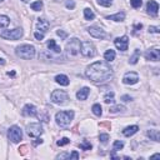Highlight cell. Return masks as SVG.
Listing matches in <instances>:
<instances>
[{"mask_svg": "<svg viewBox=\"0 0 160 160\" xmlns=\"http://www.w3.org/2000/svg\"><path fill=\"white\" fill-rule=\"evenodd\" d=\"M85 75L89 80H91L95 84L106 83L113 78V69L108 62H95L91 65H89L85 70Z\"/></svg>", "mask_w": 160, "mask_h": 160, "instance_id": "6da1fadb", "label": "cell"}, {"mask_svg": "<svg viewBox=\"0 0 160 160\" xmlns=\"http://www.w3.org/2000/svg\"><path fill=\"white\" fill-rule=\"evenodd\" d=\"M74 119V111L73 110H67V111H59L55 115L56 124L62 128H68L72 124V121Z\"/></svg>", "mask_w": 160, "mask_h": 160, "instance_id": "7a4b0ae2", "label": "cell"}, {"mask_svg": "<svg viewBox=\"0 0 160 160\" xmlns=\"http://www.w3.org/2000/svg\"><path fill=\"white\" fill-rule=\"evenodd\" d=\"M15 54H16V56H19V58H21V59L30 60L35 56V48L29 44L20 45L15 49Z\"/></svg>", "mask_w": 160, "mask_h": 160, "instance_id": "3957f363", "label": "cell"}, {"mask_svg": "<svg viewBox=\"0 0 160 160\" xmlns=\"http://www.w3.org/2000/svg\"><path fill=\"white\" fill-rule=\"evenodd\" d=\"M80 53L85 58H94L96 55V48L91 41H83L80 44Z\"/></svg>", "mask_w": 160, "mask_h": 160, "instance_id": "277c9868", "label": "cell"}, {"mask_svg": "<svg viewBox=\"0 0 160 160\" xmlns=\"http://www.w3.org/2000/svg\"><path fill=\"white\" fill-rule=\"evenodd\" d=\"M50 99H51V101L56 105H64L65 103L69 100V96L64 90H54L53 93H51Z\"/></svg>", "mask_w": 160, "mask_h": 160, "instance_id": "5b68a950", "label": "cell"}, {"mask_svg": "<svg viewBox=\"0 0 160 160\" xmlns=\"http://www.w3.org/2000/svg\"><path fill=\"white\" fill-rule=\"evenodd\" d=\"M8 138H9V140H10L11 143H14V144L19 143V142H20V140L23 139V130L19 128L18 125L10 126V128H9V130H8Z\"/></svg>", "mask_w": 160, "mask_h": 160, "instance_id": "8992f818", "label": "cell"}, {"mask_svg": "<svg viewBox=\"0 0 160 160\" xmlns=\"http://www.w3.org/2000/svg\"><path fill=\"white\" fill-rule=\"evenodd\" d=\"M0 36L6 40H19L23 36V29L21 28H16V29L13 30H4L0 33Z\"/></svg>", "mask_w": 160, "mask_h": 160, "instance_id": "52a82bcc", "label": "cell"}, {"mask_svg": "<svg viewBox=\"0 0 160 160\" xmlns=\"http://www.w3.org/2000/svg\"><path fill=\"white\" fill-rule=\"evenodd\" d=\"M67 53L70 56H76L80 53V41H79V39L73 38V39H70V41H68Z\"/></svg>", "mask_w": 160, "mask_h": 160, "instance_id": "ba28073f", "label": "cell"}, {"mask_svg": "<svg viewBox=\"0 0 160 160\" xmlns=\"http://www.w3.org/2000/svg\"><path fill=\"white\" fill-rule=\"evenodd\" d=\"M43 126H41L40 123H33V124H29L26 126V133L30 138H38L43 134Z\"/></svg>", "mask_w": 160, "mask_h": 160, "instance_id": "9c48e42d", "label": "cell"}, {"mask_svg": "<svg viewBox=\"0 0 160 160\" xmlns=\"http://www.w3.org/2000/svg\"><path fill=\"white\" fill-rule=\"evenodd\" d=\"M114 44L116 46V49H119L120 51H126L128 50V46H129V38L126 35L116 38L114 40Z\"/></svg>", "mask_w": 160, "mask_h": 160, "instance_id": "30bf717a", "label": "cell"}, {"mask_svg": "<svg viewBox=\"0 0 160 160\" xmlns=\"http://www.w3.org/2000/svg\"><path fill=\"white\" fill-rule=\"evenodd\" d=\"M88 33L90 34L93 38H95V39H105L106 38V33L101 29V28L99 26H90L88 28Z\"/></svg>", "mask_w": 160, "mask_h": 160, "instance_id": "8fae6325", "label": "cell"}, {"mask_svg": "<svg viewBox=\"0 0 160 160\" xmlns=\"http://www.w3.org/2000/svg\"><path fill=\"white\" fill-rule=\"evenodd\" d=\"M139 81V75L135 72H129L123 76V83L125 85H134Z\"/></svg>", "mask_w": 160, "mask_h": 160, "instance_id": "7c38bea8", "label": "cell"}, {"mask_svg": "<svg viewBox=\"0 0 160 160\" xmlns=\"http://www.w3.org/2000/svg\"><path fill=\"white\" fill-rule=\"evenodd\" d=\"M145 59L150 60V62H159L160 59V50L159 49H152V50H148L145 53Z\"/></svg>", "mask_w": 160, "mask_h": 160, "instance_id": "4fadbf2b", "label": "cell"}, {"mask_svg": "<svg viewBox=\"0 0 160 160\" xmlns=\"http://www.w3.org/2000/svg\"><path fill=\"white\" fill-rule=\"evenodd\" d=\"M147 10H148V14H150L152 16H156L159 11V4L156 1H154V0H149L147 4Z\"/></svg>", "mask_w": 160, "mask_h": 160, "instance_id": "5bb4252c", "label": "cell"}, {"mask_svg": "<svg viewBox=\"0 0 160 160\" xmlns=\"http://www.w3.org/2000/svg\"><path fill=\"white\" fill-rule=\"evenodd\" d=\"M36 26H38V29H39V31L43 33V34L45 35V33L49 30L50 23L46 20V19H44V18H39V19H38V23H36Z\"/></svg>", "mask_w": 160, "mask_h": 160, "instance_id": "9a60e30c", "label": "cell"}, {"mask_svg": "<svg viewBox=\"0 0 160 160\" xmlns=\"http://www.w3.org/2000/svg\"><path fill=\"white\" fill-rule=\"evenodd\" d=\"M23 115L24 116H36L38 115V110L34 105L31 104H26L24 108H23Z\"/></svg>", "mask_w": 160, "mask_h": 160, "instance_id": "2e32d148", "label": "cell"}, {"mask_svg": "<svg viewBox=\"0 0 160 160\" xmlns=\"http://www.w3.org/2000/svg\"><path fill=\"white\" fill-rule=\"evenodd\" d=\"M89 94H90V89H89L88 86H84L83 89H80V90L76 93V98L79 99V100H86Z\"/></svg>", "mask_w": 160, "mask_h": 160, "instance_id": "e0dca14e", "label": "cell"}, {"mask_svg": "<svg viewBox=\"0 0 160 160\" xmlns=\"http://www.w3.org/2000/svg\"><path fill=\"white\" fill-rule=\"evenodd\" d=\"M139 130V126L138 125H131V126H126V128L123 130V134L125 136H128V138H130V136H133L134 134L138 133Z\"/></svg>", "mask_w": 160, "mask_h": 160, "instance_id": "ac0fdd59", "label": "cell"}, {"mask_svg": "<svg viewBox=\"0 0 160 160\" xmlns=\"http://www.w3.org/2000/svg\"><path fill=\"white\" fill-rule=\"evenodd\" d=\"M55 81L58 83V84H60V85H63V86H68L69 84H70L69 78L67 76V75H63V74L56 75V76H55Z\"/></svg>", "mask_w": 160, "mask_h": 160, "instance_id": "d6986e66", "label": "cell"}, {"mask_svg": "<svg viewBox=\"0 0 160 160\" xmlns=\"http://www.w3.org/2000/svg\"><path fill=\"white\" fill-rule=\"evenodd\" d=\"M147 135H148L152 140H154V142H160V133H159V130H156V129H150V130H148Z\"/></svg>", "mask_w": 160, "mask_h": 160, "instance_id": "ffe728a7", "label": "cell"}, {"mask_svg": "<svg viewBox=\"0 0 160 160\" xmlns=\"http://www.w3.org/2000/svg\"><path fill=\"white\" fill-rule=\"evenodd\" d=\"M108 20H113V21H123L125 19V13L121 11V13H116L114 15H109L106 18Z\"/></svg>", "mask_w": 160, "mask_h": 160, "instance_id": "44dd1931", "label": "cell"}, {"mask_svg": "<svg viewBox=\"0 0 160 160\" xmlns=\"http://www.w3.org/2000/svg\"><path fill=\"white\" fill-rule=\"evenodd\" d=\"M48 48H49V50H51V51H54V53H60L62 51V48L55 43V40L54 39H50L49 41H48Z\"/></svg>", "mask_w": 160, "mask_h": 160, "instance_id": "7402d4cb", "label": "cell"}, {"mask_svg": "<svg viewBox=\"0 0 160 160\" xmlns=\"http://www.w3.org/2000/svg\"><path fill=\"white\" fill-rule=\"evenodd\" d=\"M126 110V108L124 105H115V106H111L109 109V113L111 114H116V113H124Z\"/></svg>", "mask_w": 160, "mask_h": 160, "instance_id": "603a6c76", "label": "cell"}, {"mask_svg": "<svg viewBox=\"0 0 160 160\" xmlns=\"http://www.w3.org/2000/svg\"><path fill=\"white\" fill-rule=\"evenodd\" d=\"M10 25V19L6 15H0V28H8Z\"/></svg>", "mask_w": 160, "mask_h": 160, "instance_id": "cb8c5ba5", "label": "cell"}, {"mask_svg": "<svg viewBox=\"0 0 160 160\" xmlns=\"http://www.w3.org/2000/svg\"><path fill=\"white\" fill-rule=\"evenodd\" d=\"M104 59L106 60V62H113V60L115 59V51L114 50H106L105 51V54H104Z\"/></svg>", "mask_w": 160, "mask_h": 160, "instance_id": "d4e9b609", "label": "cell"}, {"mask_svg": "<svg viewBox=\"0 0 160 160\" xmlns=\"http://www.w3.org/2000/svg\"><path fill=\"white\" fill-rule=\"evenodd\" d=\"M30 8H31L34 11H40L41 9H43V1H41V0H38V1L31 3Z\"/></svg>", "mask_w": 160, "mask_h": 160, "instance_id": "484cf974", "label": "cell"}, {"mask_svg": "<svg viewBox=\"0 0 160 160\" xmlns=\"http://www.w3.org/2000/svg\"><path fill=\"white\" fill-rule=\"evenodd\" d=\"M84 16H85V20H93L94 18H95V14L93 13L91 9H84Z\"/></svg>", "mask_w": 160, "mask_h": 160, "instance_id": "4316f807", "label": "cell"}, {"mask_svg": "<svg viewBox=\"0 0 160 160\" xmlns=\"http://www.w3.org/2000/svg\"><path fill=\"white\" fill-rule=\"evenodd\" d=\"M104 101L106 103V104H114V93L113 91H109V93H106L105 94V96H104Z\"/></svg>", "mask_w": 160, "mask_h": 160, "instance_id": "83f0119b", "label": "cell"}, {"mask_svg": "<svg viewBox=\"0 0 160 160\" xmlns=\"http://www.w3.org/2000/svg\"><path fill=\"white\" fill-rule=\"evenodd\" d=\"M91 110L94 113V115H96V116H101V114H103V109H101L100 104H94L93 108H91Z\"/></svg>", "mask_w": 160, "mask_h": 160, "instance_id": "f1b7e54d", "label": "cell"}, {"mask_svg": "<svg viewBox=\"0 0 160 160\" xmlns=\"http://www.w3.org/2000/svg\"><path fill=\"white\" fill-rule=\"evenodd\" d=\"M123 148H124V143L120 142V140H115L114 145H113V150H114V152H118V150H121Z\"/></svg>", "mask_w": 160, "mask_h": 160, "instance_id": "f546056e", "label": "cell"}, {"mask_svg": "<svg viewBox=\"0 0 160 160\" xmlns=\"http://www.w3.org/2000/svg\"><path fill=\"white\" fill-rule=\"evenodd\" d=\"M96 3L101 6H105V8H109L111 4H113V0H96Z\"/></svg>", "mask_w": 160, "mask_h": 160, "instance_id": "4dcf8cb0", "label": "cell"}, {"mask_svg": "<svg viewBox=\"0 0 160 160\" xmlns=\"http://www.w3.org/2000/svg\"><path fill=\"white\" fill-rule=\"evenodd\" d=\"M79 147H80V149H83V150H91V148H93V147H91V144L89 143V142H86V140H85L84 143L80 144Z\"/></svg>", "mask_w": 160, "mask_h": 160, "instance_id": "1f68e13d", "label": "cell"}, {"mask_svg": "<svg viewBox=\"0 0 160 160\" xmlns=\"http://www.w3.org/2000/svg\"><path fill=\"white\" fill-rule=\"evenodd\" d=\"M130 4H131V6L135 8V9H138L142 6V4H143V0H130Z\"/></svg>", "mask_w": 160, "mask_h": 160, "instance_id": "d6a6232c", "label": "cell"}, {"mask_svg": "<svg viewBox=\"0 0 160 160\" xmlns=\"http://www.w3.org/2000/svg\"><path fill=\"white\" fill-rule=\"evenodd\" d=\"M138 60H139V53H138V51H135V54L130 58L129 63H130V64H133V65H135L136 63H138Z\"/></svg>", "mask_w": 160, "mask_h": 160, "instance_id": "836d02e7", "label": "cell"}, {"mask_svg": "<svg viewBox=\"0 0 160 160\" xmlns=\"http://www.w3.org/2000/svg\"><path fill=\"white\" fill-rule=\"evenodd\" d=\"M99 140H100L103 144H106L108 140H109V135H108V134H100V135H99Z\"/></svg>", "mask_w": 160, "mask_h": 160, "instance_id": "e575fe53", "label": "cell"}, {"mask_svg": "<svg viewBox=\"0 0 160 160\" xmlns=\"http://www.w3.org/2000/svg\"><path fill=\"white\" fill-rule=\"evenodd\" d=\"M69 143H70V139H68V138H63V139H60L56 144H58L59 147H64V145H67V144H69Z\"/></svg>", "mask_w": 160, "mask_h": 160, "instance_id": "d590c367", "label": "cell"}, {"mask_svg": "<svg viewBox=\"0 0 160 160\" xmlns=\"http://www.w3.org/2000/svg\"><path fill=\"white\" fill-rule=\"evenodd\" d=\"M34 36H35L36 40H43L44 39V34H43V33H40V31H35Z\"/></svg>", "mask_w": 160, "mask_h": 160, "instance_id": "8d00e7d4", "label": "cell"}, {"mask_svg": "<svg viewBox=\"0 0 160 160\" xmlns=\"http://www.w3.org/2000/svg\"><path fill=\"white\" fill-rule=\"evenodd\" d=\"M65 5H67V8H68V9H70V10H72V9H74V8H75V3L73 1V0H68Z\"/></svg>", "mask_w": 160, "mask_h": 160, "instance_id": "74e56055", "label": "cell"}, {"mask_svg": "<svg viewBox=\"0 0 160 160\" xmlns=\"http://www.w3.org/2000/svg\"><path fill=\"white\" fill-rule=\"evenodd\" d=\"M56 34H58L60 38H62L63 40H64V39H67V36H68V34H67V33H65V31H63V30H58V31H56Z\"/></svg>", "mask_w": 160, "mask_h": 160, "instance_id": "f35d334b", "label": "cell"}, {"mask_svg": "<svg viewBox=\"0 0 160 160\" xmlns=\"http://www.w3.org/2000/svg\"><path fill=\"white\" fill-rule=\"evenodd\" d=\"M69 156H70V154L63 153V154H59L58 156H56V159H69Z\"/></svg>", "mask_w": 160, "mask_h": 160, "instance_id": "ab89813d", "label": "cell"}, {"mask_svg": "<svg viewBox=\"0 0 160 160\" xmlns=\"http://www.w3.org/2000/svg\"><path fill=\"white\" fill-rule=\"evenodd\" d=\"M149 31L150 33H156V34H158V33H160V28L159 26H150Z\"/></svg>", "mask_w": 160, "mask_h": 160, "instance_id": "60d3db41", "label": "cell"}, {"mask_svg": "<svg viewBox=\"0 0 160 160\" xmlns=\"http://www.w3.org/2000/svg\"><path fill=\"white\" fill-rule=\"evenodd\" d=\"M121 100L125 101V103H128V101H131V100H133V98H131L130 95H123V96H121Z\"/></svg>", "mask_w": 160, "mask_h": 160, "instance_id": "b9f144b4", "label": "cell"}, {"mask_svg": "<svg viewBox=\"0 0 160 160\" xmlns=\"http://www.w3.org/2000/svg\"><path fill=\"white\" fill-rule=\"evenodd\" d=\"M26 149H28V147H26V145H23V147H20V148H19V152H20V154L25 155V154H26Z\"/></svg>", "mask_w": 160, "mask_h": 160, "instance_id": "7bdbcfd3", "label": "cell"}, {"mask_svg": "<svg viewBox=\"0 0 160 160\" xmlns=\"http://www.w3.org/2000/svg\"><path fill=\"white\" fill-rule=\"evenodd\" d=\"M69 159H79V154H78L76 152H73L72 154H70Z\"/></svg>", "mask_w": 160, "mask_h": 160, "instance_id": "ee69618b", "label": "cell"}, {"mask_svg": "<svg viewBox=\"0 0 160 160\" xmlns=\"http://www.w3.org/2000/svg\"><path fill=\"white\" fill-rule=\"evenodd\" d=\"M33 144H34L35 147H36V145H39V144H43V139L36 138V139H35V142H33Z\"/></svg>", "mask_w": 160, "mask_h": 160, "instance_id": "f6af8a7d", "label": "cell"}, {"mask_svg": "<svg viewBox=\"0 0 160 160\" xmlns=\"http://www.w3.org/2000/svg\"><path fill=\"white\" fill-rule=\"evenodd\" d=\"M150 159H160V154H154L150 156Z\"/></svg>", "mask_w": 160, "mask_h": 160, "instance_id": "bcb514c9", "label": "cell"}, {"mask_svg": "<svg viewBox=\"0 0 160 160\" xmlns=\"http://www.w3.org/2000/svg\"><path fill=\"white\" fill-rule=\"evenodd\" d=\"M143 28V24H136L135 25V29H142Z\"/></svg>", "mask_w": 160, "mask_h": 160, "instance_id": "7dc6e473", "label": "cell"}, {"mask_svg": "<svg viewBox=\"0 0 160 160\" xmlns=\"http://www.w3.org/2000/svg\"><path fill=\"white\" fill-rule=\"evenodd\" d=\"M0 65H5V60L1 59V58H0Z\"/></svg>", "mask_w": 160, "mask_h": 160, "instance_id": "c3c4849f", "label": "cell"}, {"mask_svg": "<svg viewBox=\"0 0 160 160\" xmlns=\"http://www.w3.org/2000/svg\"><path fill=\"white\" fill-rule=\"evenodd\" d=\"M8 75H9V76H10V75H11V76H14V75H15V73H14V72H11V73L9 72V73H8Z\"/></svg>", "mask_w": 160, "mask_h": 160, "instance_id": "681fc988", "label": "cell"}, {"mask_svg": "<svg viewBox=\"0 0 160 160\" xmlns=\"http://www.w3.org/2000/svg\"><path fill=\"white\" fill-rule=\"evenodd\" d=\"M1 1H3V0H0V3H1Z\"/></svg>", "mask_w": 160, "mask_h": 160, "instance_id": "f907efd6", "label": "cell"}]
</instances>
